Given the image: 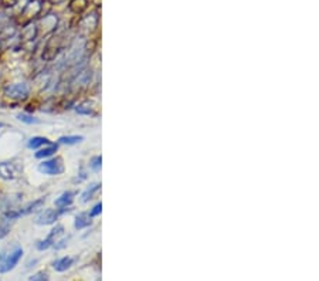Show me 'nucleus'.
<instances>
[{"label": "nucleus", "instance_id": "f3484780", "mask_svg": "<svg viewBox=\"0 0 319 281\" xmlns=\"http://www.w3.org/2000/svg\"><path fill=\"white\" fill-rule=\"evenodd\" d=\"M9 220H5V222L2 223L0 224V239H3L5 236H7V233H9V230H10V224H9Z\"/></svg>", "mask_w": 319, "mask_h": 281}, {"label": "nucleus", "instance_id": "6e6552de", "mask_svg": "<svg viewBox=\"0 0 319 281\" xmlns=\"http://www.w3.org/2000/svg\"><path fill=\"white\" fill-rule=\"evenodd\" d=\"M0 176L5 179H13L16 176L13 165L10 164H0Z\"/></svg>", "mask_w": 319, "mask_h": 281}, {"label": "nucleus", "instance_id": "a211bd4d", "mask_svg": "<svg viewBox=\"0 0 319 281\" xmlns=\"http://www.w3.org/2000/svg\"><path fill=\"white\" fill-rule=\"evenodd\" d=\"M101 157H95V158H92V161H91V164H90V166H91V169L92 170H99L101 169Z\"/></svg>", "mask_w": 319, "mask_h": 281}, {"label": "nucleus", "instance_id": "39448f33", "mask_svg": "<svg viewBox=\"0 0 319 281\" xmlns=\"http://www.w3.org/2000/svg\"><path fill=\"white\" fill-rule=\"evenodd\" d=\"M63 230H64L63 226H60V224L59 226H56V229H52L51 232H50V235L47 236L44 240H40V242L36 244L37 250L43 251V250H47V248L51 247L52 243H54V240H56V237H59L60 235H63Z\"/></svg>", "mask_w": 319, "mask_h": 281}, {"label": "nucleus", "instance_id": "6ab92c4d", "mask_svg": "<svg viewBox=\"0 0 319 281\" xmlns=\"http://www.w3.org/2000/svg\"><path fill=\"white\" fill-rule=\"evenodd\" d=\"M101 210H102V205L98 203V205H95V206L92 208L91 212H90V217H95V216H98L101 213Z\"/></svg>", "mask_w": 319, "mask_h": 281}, {"label": "nucleus", "instance_id": "f257e3e1", "mask_svg": "<svg viewBox=\"0 0 319 281\" xmlns=\"http://www.w3.org/2000/svg\"><path fill=\"white\" fill-rule=\"evenodd\" d=\"M21 256H23L21 247H16L12 253L2 256L0 257V273H7V271L13 270L19 264Z\"/></svg>", "mask_w": 319, "mask_h": 281}, {"label": "nucleus", "instance_id": "f8f14e48", "mask_svg": "<svg viewBox=\"0 0 319 281\" xmlns=\"http://www.w3.org/2000/svg\"><path fill=\"white\" fill-rule=\"evenodd\" d=\"M43 203H44V199H39V200H34V202H33V203H29V205H27L24 209L20 210V212H19L20 216H21V215H29V213H32V212H34V210L37 209V208H40V206H41Z\"/></svg>", "mask_w": 319, "mask_h": 281}, {"label": "nucleus", "instance_id": "9b49d317", "mask_svg": "<svg viewBox=\"0 0 319 281\" xmlns=\"http://www.w3.org/2000/svg\"><path fill=\"white\" fill-rule=\"evenodd\" d=\"M91 224V220H90V215H87V213H81V215L77 216V219H75V229H85V227H88Z\"/></svg>", "mask_w": 319, "mask_h": 281}, {"label": "nucleus", "instance_id": "9d476101", "mask_svg": "<svg viewBox=\"0 0 319 281\" xmlns=\"http://www.w3.org/2000/svg\"><path fill=\"white\" fill-rule=\"evenodd\" d=\"M72 196H74L72 192H64V193L56 200V206H59V208H67L68 205H71Z\"/></svg>", "mask_w": 319, "mask_h": 281}, {"label": "nucleus", "instance_id": "4468645a", "mask_svg": "<svg viewBox=\"0 0 319 281\" xmlns=\"http://www.w3.org/2000/svg\"><path fill=\"white\" fill-rule=\"evenodd\" d=\"M98 188H99V185H98V183H94V185H91L88 189L85 190L84 193H83V202H88L90 199H92V195L97 192Z\"/></svg>", "mask_w": 319, "mask_h": 281}, {"label": "nucleus", "instance_id": "20e7f679", "mask_svg": "<svg viewBox=\"0 0 319 281\" xmlns=\"http://www.w3.org/2000/svg\"><path fill=\"white\" fill-rule=\"evenodd\" d=\"M67 209H63V210H52V209H47L44 210L43 213H40L37 216V220L36 223L37 224H41V226H48V224H52V223H56V220L59 219V216L65 212Z\"/></svg>", "mask_w": 319, "mask_h": 281}, {"label": "nucleus", "instance_id": "0eeeda50", "mask_svg": "<svg viewBox=\"0 0 319 281\" xmlns=\"http://www.w3.org/2000/svg\"><path fill=\"white\" fill-rule=\"evenodd\" d=\"M57 145L56 144H50L47 148H43V149H39L36 152V158H39V159H46V158L51 157L52 154H56V150H57Z\"/></svg>", "mask_w": 319, "mask_h": 281}, {"label": "nucleus", "instance_id": "7ed1b4c3", "mask_svg": "<svg viewBox=\"0 0 319 281\" xmlns=\"http://www.w3.org/2000/svg\"><path fill=\"white\" fill-rule=\"evenodd\" d=\"M5 94L9 98L13 99H24L29 95V85L24 83L10 84L5 88Z\"/></svg>", "mask_w": 319, "mask_h": 281}, {"label": "nucleus", "instance_id": "1a4fd4ad", "mask_svg": "<svg viewBox=\"0 0 319 281\" xmlns=\"http://www.w3.org/2000/svg\"><path fill=\"white\" fill-rule=\"evenodd\" d=\"M51 142L44 137H34L32 138L30 141H29V144L27 146L30 148V149H39L40 146H43V145H50Z\"/></svg>", "mask_w": 319, "mask_h": 281}, {"label": "nucleus", "instance_id": "ddd939ff", "mask_svg": "<svg viewBox=\"0 0 319 281\" xmlns=\"http://www.w3.org/2000/svg\"><path fill=\"white\" fill-rule=\"evenodd\" d=\"M84 138L81 135H68V137H61L60 138V144H65V145H74L81 142Z\"/></svg>", "mask_w": 319, "mask_h": 281}, {"label": "nucleus", "instance_id": "2eb2a0df", "mask_svg": "<svg viewBox=\"0 0 319 281\" xmlns=\"http://www.w3.org/2000/svg\"><path fill=\"white\" fill-rule=\"evenodd\" d=\"M17 118H19L21 122H24V124H39L40 122L37 118L32 117V115H27V114H20Z\"/></svg>", "mask_w": 319, "mask_h": 281}, {"label": "nucleus", "instance_id": "f03ea898", "mask_svg": "<svg viewBox=\"0 0 319 281\" xmlns=\"http://www.w3.org/2000/svg\"><path fill=\"white\" fill-rule=\"evenodd\" d=\"M39 170L44 175H60L63 173L64 170V166H63V162L60 158H56V159H48V161H44L43 164L39 165Z\"/></svg>", "mask_w": 319, "mask_h": 281}, {"label": "nucleus", "instance_id": "dca6fc26", "mask_svg": "<svg viewBox=\"0 0 319 281\" xmlns=\"http://www.w3.org/2000/svg\"><path fill=\"white\" fill-rule=\"evenodd\" d=\"M30 281H48V274L44 271H39V273H36L30 277Z\"/></svg>", "mask_w": 319, "mask_h": 281}, {"label": "nucleus", "instance_id": "423d86ee", "mask_svg": "<svg viewBox=\"0 0 319 281\" xmlns=\"http://www.w3.org/2000/svg\"><path fill=\"white\" fill-rule=\"evenodd\" d=\"M72 263H74V259H71V257H63V259H59V260L52 263V267L56 271L61 273V271H65V270L71 267Z\"/></svg>", "mask_w": 319, "mask_h": 281}]
</instances>
